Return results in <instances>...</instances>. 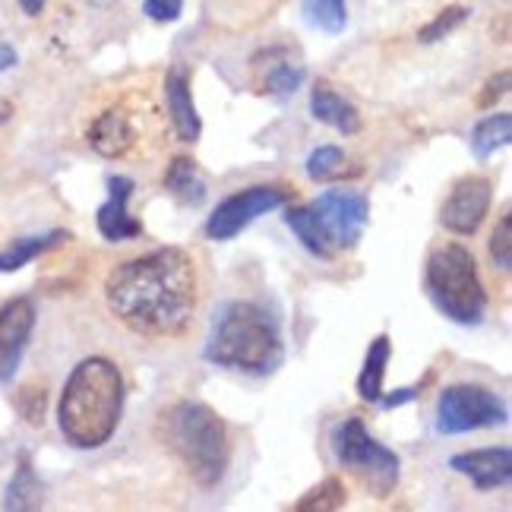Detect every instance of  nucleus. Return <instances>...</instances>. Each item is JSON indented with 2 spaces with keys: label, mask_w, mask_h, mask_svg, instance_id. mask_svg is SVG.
<instances>
[{
  "label": "nucleus",
  "mask_w": 512,
  "mask_h": 512,
  "mask_svg": "<svg viewBox=\"0 0 512 512\" xmlns=\"http://www.w3.org/2000/svg\"><path fill=\"white\" fill-rule=\"evenodd\" d=\"M465 19H468V7L465 4H449L418 32V42L421 45H437V42H443L446 35L456 32L465 23Z\"/></svg>",
  "instance_id": "nucleus-27"
},
{
  "label": "nucleus",
  "mask_w": 512,
  "mask_h": 512,
  "mask_svg": "<svg viewBox=\"0 0 512 512\" xmlns=\"http://www.w3.org/2000/svg\"><path fill=\"white\" fill-rule=\"evenodd\" d=\"M155 440L200 487H215L231 462L228 424L200 399L171 402L155 418Z\"/></svg>",
  "instance_id": "nucleus-4"
},
{
  "label": "nucleus",
  "mask_w": 512,
  "mask_h": 512,
  "mask_svg": "<svg viewBox=\"0 0 512 512\" xmlns=\"http://www.w3.org/2000/svg\"><path fill=\"white\" fill-rule=\"evenodd\" d=\"M310 181H336L345 174V149L342 146H317L304 162Z\"/></svg>",
  "instance_id": "nucleus-26"
},
{
  "label": "nucleus",
  "mask_w": 512,
  "mask_h": 512,
  "mask_svg": "<svg viewBox=\"0 0 512 512\" xmlns=\"http://www.w3.org/2000/svg\"><path fill=\"white\" fill-rule=\"evenodd\" d=\"M449 468L456 475L468 478L478 490H500L512 478V449L509 446H484L459 452L449 459Z\"/></svg>",
  "instance_id": "nucleus-15"
},
{
  "label": "nucleus",
  "mask_w": 512,
  "mask_h": 512,
  "mask_svg": "<svg viewBox=\"0 0 512 512\" xmlns=\"http://www.w3.org/2000/svg\"><path fill=\"white\" fill-rule=\"evenodd\" d=\"M285 225L291 228V234L301 241V247H304L310 256H317V260H332V256H336V253L329 250L326 238L320 234L317 222H313V215H310L307 203H304V206H288V209H285Z\"/></svg>",
  "instance_id": "nucleus-22"
},
{
  "label": "nucleus",
  "mask_w": 512,
  "mask_h": 512,
  "mask_svg": "<svg viewBox=\"0 0 512 512\" xmlns=\"http://www.w3.org/2000/svg\"><path fill=\"white\" fill-rule=\"evenodd\" d=\"M512 140V114L500 111V114H487L481 121L471 127V155H475L478 162H487L494 159L500 149H506Z\"/></svg>",
  "instance_id": "nucleus-20"
},
{
  "label": "nucleus",
  "mask_w": 512,
  "mask_h": 512,
  "mask_svg": "<svg viewBox=\"0 0 512 512\" xmlns=\"http://www.w3.org/2000/svg\"><path fill=\"white\" fill-rule=\"evenodd\" d=\"M415 396H418V389H415V386H408V389L389 392V396H386V399H380L377 405H380V408H386V411H392V408H402V405H408V402H415Z\"/></svg>",
  "instance_id": "nucleus-32"
},
{
  "label": "nucleus",
  "mask_w": 512,
  "mask_h": 512,
  "mask_svg": "<svg viewBox=\"0 0 512 512\" xmlns=\"http://www.w3.org/2000/svg\"><path fill=\"white\" fill-rule=\"evenodd\" d=\"M143 13L152 19V23L168 26L177 23L184 13V0H143Z\"/></svg>",
  "instance_id": "nucleus-29"
},
{
  "label": "nucleus",
  "mask_w": 512,
  "mask_h": 512,
  "mask_svg": "<svg viewBox=\"0 0 512 512\" xmlns=\"http://www.w3.org/2000/svg\"><path fill=\"white\" fill-rule=\"evenodd\" d=\"M348 503V487L339 475L323 478L317 487H310L307 494L294 503V512H336Z\"/></svg>",
  "instance_id": "nucleus-24"
},
{
  "label": "nucleus",
  "mask_w": 512,
  "mask_h": 512,
  "mask_svg": "<svg viewBox=\"0 0 512 512\" xmlns=\"http://www.w3.org/2000/svg\"><path fill=\"white\" fill-rule=\"evenodd\" d=\"M133 190H136L133 177H127V174L108 177V200L95 212L98 234H102L108 244H124V241H133L143 234V222L130 212Z\"/></svg>",
  "instance_id": "nucleus-13"
},
{
  "label": "nucleus",
  "mask_w": 512,
  "mask_h": 512,
  "mask_svg": "<svg viewBox=\"0 0 512 512\" xmlns=\"http://www.w3.org/2000/svg\"><path fill=\"white\" fill-rule=\"evenodd\" d=\"M424 291L449 323L478 326L487 317V288L481 282L478 260L465 244L446 241L427 253Z\"/></svg>",
  "instance_id": "nucleus-5"
},
{
  "label": "nucleus",
  "mask_w": 512,
  "mask_h": 512,
  "mask_svg": "<svg viewBox=\"0 0 512 512\" xmlns=\"http://www.w3.org/2000/svg\"><path fill=\"white\" fill-rule=\"evenodd\" d=\"M152 117H143V98H117L98 111L86 127V143L95 155L121 162L143 146Z\"/></svg>",
  "instance_id": "nucleus-8"
},
{
  "label": "nucleus",
  "mask_w": 512,
  "mask_h": 512,
  "mask_svg": "<svg viewBox=\"0 0 512 512\" xmlns=\"http://www.w3.org/2000/svg\"><path fill=\"white\" fill-rule=\"evenodd\" d=\"M509 80H512L509 70H500V73H494V76H490V80L484 83L481 95L475 98V105H478V108H494V105L500 102V98L509 92Z\"/></svg>",
  "instance_id": "nucleus-30"
},
{
  "label": "nucleus",
  "mask_w": 512,
  "mask_h": 512,
  "mask_svg": "<svg viewBox=\"0 0 512 512\" xmlns=\"http://www.w3.org/2000/svg\"><path fill=\"white\" fill-rule=\"evenodd\" d=\"M288 200V193L275 184H256V187H244V190H234L231 196L212 209V215L206 219V238L209 241H234L244 228H250L260 215L282 209Z\"/></svg>",
  "instance_id": "nucleus-10"
},
{
  "label": "nucleus",
  "mask_w": 512,
  "mask_h": 512,
  "mask_svg": "<svg viewBox=\"0 0 512 512\" xmlns=\"http://www.w3.org/2000/svg\"><path fill=\"white\" fill-rule=\"evenodd\" d=\"M389 358H392V339L386 336V332H380V336L367 345L364 367L358 373V396L364 402L377 405L383 399V377H386Z\"/></svg>",
  "instance_id": "nucleus-19"
},
{
  "label": "nucleus",
  "mask_w": 512,
  "mask_h": 512,
  "mask_svg": "<svg viewBox=\"0 0 512 512\" xmlns=\"http://www.w3.org/2000/svg\"><path fill=\"white\" fill-rule=\"evenodd\" d=\"M35 317L38 313L32 298H10L0 307V386L13 383L19 364H23L35 332Z\"/></svg>",
  "instance_id": "nucleus-12"
},
{
  "label": "nucleus",
  "mask_w": 512,
  "mask_h": 512,
  "mask_svg": "<svg viewBox=\"0 0 512 512\" xmlns=\"http://www.w3.org/2000/svg\"><path fill=\"white\" fill-rule=\"evenodd\" d=\"M16 4L26 16H42V10H45V0H16Z\"/></svg>",
  "instance_id": "nucleus-34"
},
{
  "label": "nucleus",
  "mask_w": 512,
  "mask_h": 512,
  "mask_svg": "<svg viewBox=\"0 0 512 512\" xmlns=\"http://www.w3.org/2000/svg\"><path fill=\"white\" fill-rule=\"evenodd\" d=\"M19 411H23V418L29 421V424H42V418H45V389H23L19 392Z\"/></svg>",
  "instance_id": "nucleus-31"
},
{
  "label": "nucleus",
  "mask_w": 512,
  "mask_h": 512,
  "mask_svg": "<svg viewBox=\"0 0 512 512\" xmlns=\"http://www.w3.org/2000/svg\"><path fill=\"white\" fill-rule=\"evenodd\" d=\"M45 500H42V484H38V478H35V471H32V465L23 459L19 462V468H16V475L10 478V484H7V490H4V509H38Z\"/></svg>",
  "instance_id": "nucleus-23"
},
{
  "label": "nucleus",
  "mask_w": 512,
  "mask_h": 512,
  "mask_svg": "<svg viewBox=\"0 0 512 512\" xmlns=\"http://www.w3.org/2000/svg\"><path fill=\"white\" fill-rule=\"evenodd\" d=\"M70 238L67 231H45V234H32V238H23V241H13L7 250H0V272H16L29 266L32 260H38L42 253L54 250L57 244H64Z\"/></svg>",
  "instance_id": "nucleus-21"
},
{
  "label": "nucleus",
  "mask_w": 512,
  "mask_h": 512,
  "mask_svg": "<svg viewBox=\"0 0 512 512\" xmlns=\"http://www.w3.org/2000/svg\"><path fill=\"white\" fill-rule=\"evenodd\" d=\"M329 446H332V456H336L339 468L348 471L367 494L386 500L392 490L399 487L402 459L389 446H383L377 437H370L364 418L351 415V418L339 421L329 433Z\"/></svg>",
  "instance_id": "nucleus-6"
},
{
  "label": "nucleus",
  "mask_w": 512,
  "mask_h": 512,
  "mask_svg": "<svg viewBox=\"0 0 512 512\" xmlns=\"http://www.w3.org/2000/svg\"><path fill=\"white\" fill-rule=\"evenodd\" d=\"M203 358L222 370L269 377L285 361L282 326L260 301H225L212 313Z\"/></svg>",
  "instance_id": "nucleus-3"
},
{
  "label": "nucleus",
  "mask_w": 512,
  "mask_h": 512,
  "mask_svg": "<svg viewBox=\"0 0 512 512\" xmlns=\"http://www.w3.org/2000/svg\"><path fill=\"white\" fill-rule=\"evenodd\" d=\"M307 209L332 253H348L364 241V231L370 225V200L364 193L326 190L307 203Z\"/></svg>",
  "instance_id": "nucleus-9"
},
{
  "label": "nucleus",
  "mask_w": 512,
  "mask_h": 512,
  "mask_svg": "<svg viewBox=\"0 0 512 512\" xmlns=\"http://www.w3.org/2000/svg\"><path fill=\"white\" fill-rule=\"evenodd\" d=\"M162 184L171 196H177L184 206H203L206 203V181L200 177V165H196L190 155H174V159L168 162L165 168V177H162Z\"/></svg>",
  "instance_id": "nucleus-17"
},
{
  "label": "nucleus",
  "mask_w": 512,
  "mask_h": 512,
  "mask_svg": "<svg viewBox=\"0 0 512 512\" xmlns=\"http://www.w3.org/2000/svg\"><path fill=\"white\" fill-rule=\"evenodd\" d=\"M165 108H168V121H171V130H174L177 140L187 143V146L200 143L203 117L193 102V83H190L187 67L168 70V76H165Z\"/></svg>",
  "instance_id": "nucleus-14"
},
{
  "label": "nucleus",
  "mask_w": 512,
  "mask_h": 512,
  "mask_svg": "<svg viewBox=\"0 0 512 512\" xmlns=\"http://www.w3.org/2000/svg\"><path fill=\"white\" fill-rule=\"evenodd\" d=\"M490 203H494V181L484 174H465L446 193L440 206V225L456 238H475L487 219Z\"/></svg>",
  "instance_id": "nucleus-11"
},
{
  "label": "nucleus",
  "mask_w": 512,
  "mask_h": 512,
  "mask_svg": "<svg viewBox=\"0 0 512 512\" xmlns=\"http://www.w3.org/2000/svg\"><path fill=\"white\" fill-rule=\"evenodd\" d=\"M487 256H490V263H494V269H500V272L512 269V215L509 212H503L497 228L490 231Z\"/></svg>",
  "instance_id": "nucleus-28"
},
{
  "label": "nucleus",
  "mask_w": 512,
  "mask_h": 512,
  "mask_svg": "<svg viewBox=\"0 0 512 512\" xmlns=\"http://www.w3.org/2000/svg\"><path fill=\"white\" fill-rule=\"evenodd\" d=\"M200 266L184 247H159L117 263L105 279L108 313L149 342L184 339L200 310Z\"/></svg>",
  "instance_id": "nucleus-1"
},
{
  "label": "nucleus",
  "mask_w": 512,
  "mask_h": 512,
  "mask_svg": "<svg viewBox=\"0 0 512 512\" xmlns=\"http://www.w3.org/2000/svg\"><path fill=\"white\" fill-rule=\"evenodd\" d=\"M310 117L342 136H358L364 130V117L345 95H339L329 83H317L310 95Z\"/></svg>",
  "instance_id": "nucleus-16"
},
{
  "label": "nucleus",
  "mask_w": 512,
  "mask_h": 512,
  "mask_svg": "<svg viewBox=\"0 0 512 512\" xmlns=\"http://www.w3.org/2000/svg\"><path fill=\"white\" fill-rule=\"evenodd\" d=\"M16 48H10V45H0V73H7L10 67H16Z\"/></svg>",
  "instance_id": "nucleus-33"
},
{
  "label": "nucleus",
  "mask_w": 512,
  "mask_h": 512,
  "mask_svg": "<svg viewBox=\"0 0 512 512\" xmlns=\"http://www.w3.org/2000/svg\"><path fill=\"white\" fill-rule=\"evenodd\" d=\"M509 408L494 389L478 383H452L437 399V433L440 437H462L471 430L503 427Z\"/></svg>",
  "instance_id": "nucleus-7"
},
{
  "label": "nucleus",
  "mask_w": 512,
  "mask_h": 512,
  "mask_svg": "<svg viewBox=\"0 0 512 512\" xmlns=\"http://www.w3.org/2000/svg\"><path fill=\"white\" fill-rule=\"evenodd\" d=\"M124 373L105 354L83 358L70 370L57 402V427L73 449H102L124 418Z\"/></svg>",
  "instance_id": "nucleus-2"
},
{
  "label": "nucleus",
  "mask_w": 512,
  "mask_h": 512,
  "mask_svg": "<svg viewBox=\"0 0 512 512\" xmlns=\"http://www.w3.org/2000/svg\"><path fill=\"white\" fill-rule=\"evenodd\" d=\"M304 19L326 35H342L348 26V4L345 0H301Z\"/></svg>",
  "instance_id": "nucleus-25"
},
{
  "label": "nucleus",
  "mask_w": 512,
  "mask_h": 512,
  "mask_svg": "<svg viewBox=\"0 0 512 512\" xmlns=\"http://www.w3.org/2000/svg\"><path fill=\"white\" fill-rule=\"evenodd\" d=\"M304 80H307V67L301 61H291L282 48L269 51V67H260V92L266 95L285 98L291 92H298Z\"/></svg>",
  "instance_id": "nucleus-18"
}]
</instances>
